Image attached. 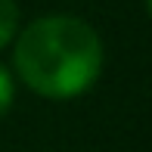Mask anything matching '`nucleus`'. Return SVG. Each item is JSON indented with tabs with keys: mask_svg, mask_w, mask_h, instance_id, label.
<instances>
[{
	"mask_svg": "<svg viewBox=\"0 0 152 152\" xmlns=\"http://www.w3.org/2000/svg\"><path fill=\"white\" fill-rule=\"evenodd\" d=\"M19 34V6L16 0H0V50L10 47Z\"/></svg>",
	"mask_w": 152,
	"mask_h": 152,
	"instance_id": "f03ea898",
	"label": "nucleus"
},
{
	"mask_svg": "<svg viewBox=\"0 0 152 152\" xmlns=\"http://www.w3.org/2000/svg\"><path fill=\"white\" fill-rule=\"evenodd\" d=\"M12 102H16V78L6 65H0V121L10 115Z\"/></svg>",
	"mask_w": 152,
	"mask_h": 152,
	"instance_id": "7ed1b4c3",
	"label": "nucleus"
},
{
	"mask_svg": "<svg viewBox=\"0 0 152 152\" xmlns=\"http://www.w3.org/2000/svg\"><path fill=\"white\" fill-rule=\"evenodd\" d=\"M106 50L90 22L68 12L40 16L19 28L12 68L31 93L44 99H75L99 81Z\"/></svg>",
	"mask_w": 152,
	"mask_h": 152,
	"instance_id": "f257e3e1",
	"label": "nucleus"
}]
</instances>
